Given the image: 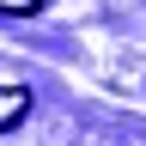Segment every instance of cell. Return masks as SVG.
<instances>
[{"label":"cell","instance_id":"cell-2","mask_svg":"<svg viewBox=\"0 0 146 146\" xmlns=\"http://www.w3.org/2000/svg\"><path fill=\"white\" fill-rule=\"evenodd\" d=\"M43 0H0V12H12V18H25V12H36Z\"/></svg>","mask_w":146,"mask_h":146},{"label":"cell","instance_id":"cell-1","mask_svg":"<svg viewBox=\"0 0 146 146\" xmlns=\"http://www.w3.org/2000/svg\"><path fill=\"white\" fill-rule=\"evenodd\" d=\"M25 110H31V91H25V85H0V134H6Z\"/></svg>","mask_w":146,"mask_h":146}]
</instances>
